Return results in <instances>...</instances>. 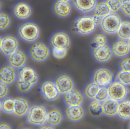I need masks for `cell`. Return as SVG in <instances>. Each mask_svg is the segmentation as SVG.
I'll return each mask as SVG.
<instances>
[{"label": "cell", "mask_w": 130, "mask_h": 129, "mask_svg": "<svg viewBox=\"0 0 130 129\" xmlns=\"http://www.w3.org/2000/svg\"><path fill=\"white\" fill-rule=\"evenodd\" d=\"M38 75L35 68L24 65L19 68L17 76L16 84L20 92L28 91L38 82Z\"/></svg>", "instance_id": "6da1fadb"}, {"label": "cell", "mask_w": 130, "mask_h": 129, "mask_svg": "<svg viewBox=\"0 0 130 129\" xmlns=\"http://www.w3.org/2000/svg\"><path fill=\"white\" fill-rule=\"evenodd\" d=\"M99 23L93 16L83 15L79 16L74 20V29L78 35H89L95 30Z\"/></svg>", "instance_id": "7a4b0ae2"}, {"label": "cell", "mask_w": 130, "mask_h": 129, "mask_svg": "<svg viewBox=\"0 0 130 129\" xmlns=\"http://www.w3.org/2000/svg\"><path fill=\"white\" fill-rule=\"evenodd\" d=\"M41 32L39 25L31 21H27L22 23L17 29L19 37L26 42H35L38 39Z\"/></svg>", "instance_id": "3957f363"}, {"label": "cell", "mask_w": 130, "mask_h": 129, "mask_svg": "<svg viewBox=\"0 0 130 129\" xmlns=\"http://www.w3.org/2000/svg\"><path fill=\"white\" fill-rule=\"evenodd\" d=\"M47 112V108L44 105H32L29 107L26 113V121L31 125L42 126L46 123Z\"/></svg>", "instance_id": "277c9868"}, {"label": "cell", "mask_w": 130, "mask_h": 129, "mask_svg": "<svg viewBox=\"0 0 130 129\" xmlns=\"http://www.w3.org/2000/svg\"><path fill=\"white\" fill-rule=\"evenodd\" d=\"M121 16L117 13H110L101 18L99 26L102 32L107 35L116 34L122 23Z\"/></svg>", "instance_id": "5b68a950"}, {"label": "cell", "mask_w": 130, "mask_h": 129, "mask_svg": "<svg viewBox=\"0 0 130 129\" xmlns=\"http://www.w3.org/2000/svg\"><path fill=\"white\" fill-rule=\"evenodd\" d=\"M113 75L111 71L105 67H100L93 71V82L100 87H108L113 82Z\"/></svg>", "instance_id": "8992f818"}, {"label": "cell", "mask_w": 130, "mask_h": 129, "mask_svg": "<svg viewBox=\"0 0 130 129\" xmlns=\"http://www.w3.org/2000/svg\"><path fill=\"white\" fill-rule=\"evenodd\" d=\"M32 10L31 5L25 1H20L15 2L12 8L13 16L18 19L25 20L32 14Z\"/></svg>", "instance_id": "52a82bcc"}, {"label": "cell", "mask_w": 130, "mask_h": 129, "mask_svg": "<svg viewBox=\"0 0 130 129\" xmlns=\"http://www.w3.org/2000/svg\"><path fill=\"white\" fill-rule=\"evenodd\" d=\"M31 58L34 60L42 61L46 60L49 56L50 49L44 43L41 42H34L29 49Z\"/></svg>", "instance_id": "ba28073f"}, {"label": "cell", "mask_w": 130, "mask_h": 129, "mask_svg": "<svg viewBox=\"0 0 130 129\" xmlns=\"http://www.w3.org/2000/svg\"><path fill=\"white\" fill-rule=\"evenodd\" d=\"M109 97L120 102L126 98L128 93L127 86L118 81L112 82L108 86Z\"/></svg>", "instance_id": "9c48e42d"}, {"label": "cell", "mask_w": 130, "mask_h": 129, "mask_svg": "<svg viewBox=\"0 0 130 129\" xmlns=\"http://www.w3.org/2000/svg\"><path fill=\"white\" fill-rule=\"evenodd\" d=\"M40 89L42 95L47 101H55L60 96L54 82L51 80H46L42 82L40 85Z\"/></svg>", "instance_id": "30bf717a"}, {"label": "cell", "mask_w": 130, "mask_h": 129, "mask_svg": "<svg viewBox=\"0 0 130 129\" xmlns=\"http://www.w3.org/2000/svg\"><path fill=\"white\" fill-rule=\"evenodd\" d=\"M50 43L53 48H62L67 49L70 45V38L67 32L59 30L52 35Z\"/></svg>", "instance_id": "8fae6325"}, {"label": "cell", "mask_w": 130, "mask_h": 129, "mask_svg": "<svg viewBox=\"0 0 130 129\" xmlns=\"http://www.w3.org/2000/svg\"><path fill=\"white\" fill-rule=\"evenodd\" d=\"M55 84L58 92L64 95L72 90L74 87V83L72 78L66 74H62L57 77L55 80Z\"/></svg>", "instance_id": "7c38bea8"}, {"label": "cell", "mask_w": 130, "mask_h": 129, "mask_svg": "<svg viewBox=\"0 0 130 129\" xmlns=\"http://www.w3.org/2000/svg\"><path fill=\"white\" fill-rule=\"evenodd\" d=\"M19 46V41L16 37L12 35H6L2 38L0 51L2 54L8 56L18 49Z\"/></svg>", "instance_id": "4fadbf2b"}, {"label": "cell", "mask_w": 130, "mask_h": 129, "mask_svg": "<svg viewBox=\"0 0 130 129\" xmlns=\"http://www.w3.org/2000/svg\"><path fill=\"white\" fill-rule=\"evenodd\" d=\"M110 48L112 54L116 57H125L130 52V39L127 41L119 39L114 41Z\"/></svg>", "instance_id": "5bb4252c"}, {"label": "cell", "mask_w": 130, "mask_h": 129, "mask_svg": "<svg viewBox=\"0 0 130 129\" xmlns=\"http://www.w3.org/2000/svg\"><path fill=\"white\" fill-rule=\"evenodd\" d=\"M92 55L96 61L100 63H104L110 60L112 54L110 47L106 45L93 47L92 49Z\"/></svg>", "instance_id": "9a60e30c"}, {"label": "cell", "mask_w": 130, "mask_h": 129, "mask_svg": "<svg viewBox=\"0 0 130 129\" xmlns=\"http://www.w3.org/2000/svg\"><path fill=\"white\" fill-rule=\"evenodd\" d=\"M64 114L69 120L76 122L83 118L84 115V109L81 105H67L65 108Z\"/></svg>", "instance_id": "2e32d148"}, {"label": "cell", "mask_w": 130, "mask_h": 129, "mask_svg": "<svg viewBox=\"0 0 130 129\" xmlns=\"http://www.w3.org/2000/svg\"><path fill=\"white\" fill-rule=\"evenodd\" d=\"M26 59L25 52L19 49H17L8 57V63L10 66L15 68H20L24 66Z\"/></svg>", "instance_id": "e0dca14e"}, {"label": "cell", "mask_w": 130, "mask_h": 129, "mask_svg": "<svg viewBox=\"0 0 130 129\" xmlns=\"http://www.w3.org/2000/svg\"><path fill=\"white\" fill-rule=\"evenodd\" d=\"M97 2V0H72L74 8L83 13L93 11Z\"/></svg>", "instance_id": "ac0fdd59"}, {"label": "cell", "mask_w": 130, "mask_h": 129, "mask_svg": "<svg viewBox=\"0 0 130 129\" xmlns=\"http://www.w3.org/2000/svg\"><path fill=\"white\" fill-rule=\"evenodd\" d=\"M53 11L56 15L60 17H66L70 15L72 6L69 2L57 0L53 6Z\"/></svg>", "instance_id": "d6986e66"}, {"label": "cell", "mask_w": 130, "mask_h": 129, "mask_svg": "<svg viewBox=\"0 0 130 129\" xmlns=\"http://www.w3.org/2000/svg\"><path fill=\"white\" fill-rule=\"evenodd\" d=\"M63 99L65 104L67 105H80L83 101V96L78 90L73 89L64 95Z\"/></svg>", "instance_id": "ffe728a7"}, {"label": "cell", "mask_w": 130, "mask_h": 129, "mask_svg": "<svg viewBox=\"0 0 130 129\" xmlns=\"http://www.w3.org/2000/svg\"><path fill=\"white\" fill-rule=\"evenodd\" d=\"M16 73L14 68L6 65L0 68V81L6 84L13 83L16 78Z\"/></svg>", "instance_id": "44dd1931"}, {"label": "cell", "mask_w": 130, "mask_h": 129, "mask_svg": "<svg viewBox=\"0 0 130 129\" xmlns=\"http://www.w3.org/2000/svg\"><path fill=\"white\" fill-rule=\"evenodd\" d=\"M15 109L13 114L17 117H22L26 115L29 108L28 102L25 98L17 96L13 98Z\"/></svg>", "instance_id": "7402d4cb"}, {"label": "cell", "mask_w": 130, "mask_h": 129, "mask_svg": "<svg viewBox=\"0 0 130 129\" xmlns=\"http://www.w3.org/2000/svg\"><path fill=\"white\" fill-rule=\"evenodd\" d=\"M119 102L109 98L102 102L103 114L108 117H113L117 114Z\"/></svg>", "instance_id": "603a6c76"}, {"label": "cell", "mask_w": 130, "mask_h": 129, "mask_svg": "<svg viewBox=\"0 0 130 129\" xmlns=\"http://www.w3.org/2000/svg\"><path fill=\"white\" fill-rule=\"evenodd\" d=\"M63 120V115L61 112L55 108L51 109L47 111L46 123L52 126L59 125Z\"/></svg>", "instance_id": "cb8c5ba5"}, {"label": "cell", "mask_w": 130, "mask_h": 129, "mask_svg": "<svg viewBox=\"0 0 130 129\" xmlns=\"http://www.w3.org/2000/svg\"><path fill=\"white\" fill-rule=\"evenodd\" d=\"M130 101L125 98L120 102L116 115L119 118L123 120H129L130 118Z\"/></svg>", "instance_id": "d4e9b609"}, {"label": "cell", "mask_w": 130, "mask_h": 129, "mask_svg": "<svg viewBox=\"0 0 130 129\" xmlns=\"http://www.w3.org/2000/svg\"><path fill=\"white\" fill-rule=\"evenodd\" d=\"M88 110L90 115L94 117H98L103 114L102 102L95 99H92L89 102Z\"/></svg>", "instance_id": "484cf974"}, {"label": "cell", "mask_w": 130, "mask_h": 129, "mask_svg": "<svg viewBox=\"0 0 130 129\" xmlns=\"http://www.w3.org/2000/svg\"><path fill=\"white\" fill-rule=\"evenodd\" d=\"M118 38L127 41L130 38V21L125 20L122 21L119 29L116 33Z\"/></svg>", "instance_id": "4316f807"}, {"label": "cell", "mask_w": 130, "mask_h": 129, "mask_svg": "<svg viewBox=\"0 0 130 129\" xmlns=\"http://www.w3.org/2000/svg\"><path fill=\"white\" fill-rule=\"evenodd\" d=\"M93 11L94 16L100 18L105 16L111 13L107 3L104 1L97 2Z\"/></svg>", "instance_id": "83f0119b"}, {"label": "cell", "mask_w": 130, "mask_h": 129, "mask_svg": "<svg viewBox=\"0 0 130 129\" xmlns=\"http://www.w3.org/2000/svg\"><path fill=\"white\" fill-rule=\"evenodd\" d=\"M100 88L94 82H90L85 85L84 89V94L87 99L91 100L95 99Z\"/></svg>", "instance_id": "f1b7e54d"}, {"label": "cell", "mask_w": 130, "mask_h": 129, "mask_svg": "<svg viewBox=\"0 0 130 129\" xmlns=\"http://www.w3.org/2000/svg\"><path fill=\"white\" fill-rule=\"evenodd\" d=\"M1 109L7 114H13L15 109L14 98L11 97L5 98L1 102Z\"/></svg>", "instance_id": "f546056e"}, {"label": "cell", "mask_w": 130, "mask_h": 129, "mask_svg": "<svg viewBox=\"0 0 130 129\" xmlns=\"http://www.w3.org/2000/svg\"><path fill=\"white\" fill-rule=\"evenodd\" d=\"M108 41L106 35L103 32L96 33L92 36V42L96 47L106 45Z\"/></svg>", "instance_id": "4dcf8cb0"}, {"label": "cell", "mask_w": 130, "mask_h": 129, "mask_svg": "<svg viewBox=\"0 0 130 129\" xmlns=\"http://www.w3.org/2000/svg\"><path fill=\"white\" fill-rule=\"evenodd\" d=\"M117 81L125 86L130 85V72L120 70L116 74Z\"/></svg>", "instance_id": "1f68e13d"}, {"label": "cell", "mask_w": 130, "mask_h": 129, "mask_svg": "<svg viewBox=\"0 0 130 129\" xmlns=\"http://www.w3.org/2000/svg\"><path fill=\"white\" fill-rule=\"evenodd\" d=\"M109 98L108 87H100L95 97V99L100 102H103Z\"/></svg>", "instance_id": "d6a6232c"}, {"label": "cell", "mask_w": 130, "mask_h": 129, "mask_svg": "<svg viewBox=\"0 0 130 129\" xmlns=\"http://www.w3.org/2000/svg\"><path fill=\"white\" fill-rule=\"evenodd\" d=\"M11 21L10 16L6 12H0V30L6 29Z\"/></svg>", "instance_id": "836d02e7"}, {"label": "cell", "mask_w": 130, "mask_h": 129, "mask_svg": "<svg viewBox=\"0 0 130 129\" xmlns=\"http://www.w3.org/2000/svg\"><path fill=\"white\" fill-rule=\"evenodd\" d=\"M112 13H116L121 9V0H105Z\"/></svg>", "instance_id": "e575fe53"}, {"label": "cell", "mask_w": 130, "mask_h": 129, "mask_svg": "<svg viewBox=\"0 0 130 129\" xmlns=\"http://www.w3.org/2000/svg\"><path fill=\"white\" fill-rule=\"evenodd\" d=\"M67 49L62 48H54L52 53L55 57L57 59H62L66 56Z\"/></svg>", "instance_id": "d590c367"}, {"label": "cell", "mask_w": 130, "mask_h": 129, "mask_svg": "<svg viewBox=\"0 0 130 129\" xmlns=\"http://www.w3.org/2000/svg\"><path fill=\"white\" fill-rule=\"evenodd\" d=\"M121 70L130 72V59L129 57L123 58L120 61L119 64Z\"/></svg>", "instance_id": "8d00e7d4"}, {"label": "cell", "mask_w": 130, "mask_h": 129, "mask_svg": "<svg viewBox=\"0 0 130 129\" xmlns=\"http://www.w3.org/2000/svg\"><path fill=\"white\" fill-rule=\"evenodd\" d=\"M121 9L124 14L130 16V0H121Z\"/></svg>", "instance_id": "74e56055"}, {"label": "cell", "mask_w": 130, "mask_h": 129, "mask_svg": "<svg viewBox=\"0 0 130 129\" xmlns=\"http://www.w3.org/2000/svg\"><path fill=\"white\" fill-rule=\"evenodd\" d=\"M9 92V88L7 84L0 81V99L4 98Z\"/></svg>", "instance_id": "f35d334b"}, {"label": "cell", "mask_w": 130, "mask_h": 129, "mask_svg": "<svg viewBox=\"0 0 130 129\" xmlns=\"http://www.w3.org/2000/svg\"><path fill=\"white\" fill-rule=\"evenodd\" d=\"M0 129H12L11 126L6 122L0 123Z\"/></svg>", "instance_id": "ab89813d"}, {"label": "cell", "mask_w": 130, "mask_h": 129, "mask_svg": "<svg viewBox=\"0 0 130 129\" xmlns=\"http://www.w3.org/2000/svg\"><path fill=\"white\" fill-rule=\"evenodd\" d=\"M38 129H55L53 126H50L48 124H44L42 126H40Z\"/></svg>", "instance_id": "60d3db41"}, {"label": "cell", "mask_w": 130, "mask_h": 129, "mask_svg": "<svg viewBox=\"0 0 130 129\" xmlns=\"http://www.w3.org/2000/svg\"><path fill=\"white\" fill-rule=\"evenodd\" d=\"M2 38L0 36V49L1 48V45H2Z\"/></svg>", "instance_id": "b9f144b4"}, {"label": "cell", "mask_w": 130, "mask_h": 129, "mask_svg": "<svg viewBox=\"0 0 130 129\" xmlns=\"http://www.w3.org/2000/svg\"><path fill=\"white\" fill-rule=\"evenodd\" d=\"M59 1H62L66 2H69L72 0H59Z\"/></svg>", "instance_id": "7bdbcfd3"}, {"label": "cell", "mask_w": 130, "mask_h": 129, "mask_svg": "<svg viewBox=\"0 0 130 129\" xmlns=\"http://www.w3.org/2000/svg\"><path fill=\"white\" fill-rule=\"evenodd\" d=\"M20 129H31L30 128H28V127H22V128H20Z\"/></svg>", "instance_id": "ee69618b"}, {"label": "cell", "mask_w": 130, "mask_h": 129, "mask_svg": "<svg viewBox=\"0 0 130 129\" xmlns=\"http://www.w3.org/2000/svg\"><path fill=\"white\" fill-rule=\"evenodd\" d=\"M1 101L0 99V110L1 109Z\"/></svg>", "instance_id": "f6af8a7d"}, {"label": "cell", "mask_w": 130, "mask_h": 129, "mask_svg": "<svg viewBox=\"0 0 130 129\" xmlns=\"http://www.w3.org/2000/svg\"><path fill=\"white\" fill-rule=\"evenodd\" d=\"M1 6H2V4H1V2L0 1V9L1 8Z\"/></svg>", "instance_id": "bcb514c9"}]
</instances>
